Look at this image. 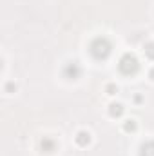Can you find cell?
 <instances>
[{
  "label": "cell",
  "mask_w": 154,
  "mask_h": 156,
  "mask_svg": "<svg viewBox=\"0 0 154 156\" xmlns=\"http://www.w3.org/2000/svg\"><path fill=\"white\" fill-rule=\"evenodd\" d=\"M109 49H111V45H109V42H107L105 38H98L91 45V51H92V55H94L96 58H105L107 55H109Z\"/></svg>",
  "instance_id": "6da1fadb"
},
{
  "label": "cell",
  "mask_w": 154,
  "mask_h": 156,
  "mask_svg": "<svg viewBox=\"0 0 154 156\" xmlns=\"http://www.w3.org/2000/svg\"><path fill=\"white\" fill-rule=\"evenodd\" d=\"M120 71H122L123 74H131V73H134L138 69V60L132 56V55H125L122 56V60H120Z\"/></svg>",
  "instance_id": "7a4b0ae2"
},
{
  "label": "cell",
  "mask_w": 154,
  "mask_h": 156,
  "mask_svg": "<svg viewBox=\"0 0 154 156\" xmlns=\"http://www.w3.org/2000/svg\"><path fill=\"white\" fill-rule=\"evenodd\" d=\"M75 142H76V144H78L80 147H85V145L91 142V134H89V133H85V131H80V133L76 134Z\"/></svg>",
  "instance_id": "3957f363"
},
{
  "label": "cell",
  "mask_w": 154,
  "mask_h": 156,
  "mask_svg": "<svg viewBox=\"0 0 154 156\" xmlns=\"http://www.w3.org/2000/svg\"><path fill=\"white\" fill-rule=\"evenodd\" d=\"M122 113H123L122 104H111L109 105V114H111V116H120Z\"/></svg>",
  "instance_id": "277c9868"
},
{
  "label": "cell",
  "mask_w": 154,
  "mask_h": 156,
  "mask_svg": "<svg viewBox=\"0 0 154 156\" xmlns=\"http://www.w3.org/2000/svg\"><path fill=\"white\" fill-rule=\"evenodd\" d=\"M40 145H42V149H44L45 153H53V151H55V142L49 140V138H44Z\"/></svg>",
  "instance_id": "5b68a950"
},
{
  "label": "cell",
  "mask_w": 154,
  "mask_h": 156,
  "mask_svg": "<svg viewBox=\"0 0 154 156\" xmlns=\"http://www.w3.org/2000/svg\"><path fill=\"white\" fill-rule=\"evenodd\" d=\"M152 144H147L142 147V156H154V149H151Z\"/></svg>",
  "instance_id": "8992f818"
},
{
  "label": "cell",
  "mask_w": 154,
  "mask_h": 156,
  "mask_svg": "<svg viewBox=\"0 0 154 156\" xmlns=\"http://www.w3.org/2000/svg\"><path fill=\"white\" fill-rule=\"evenodd\" d=\"M145 53H147V56H149L151 60H154V44H149L145 47Z\"/></svg>",
  "instance_id": "52a82bcc"
},
{
  "label": "cell",
  "mask_w": 154,
  "mask_h": 156,
  "mask_svg": "<svg viewBox=\"0 0 154 156\" xmlns=\"http://www.w3.org/2000/svg\"><path fill=\"white\" fill-rule=\"evenodd\" d=\"M134 129H136L134 120H127V124H125V131H134Z\"/></svg>",
  "instance_id": "ba28073f"
},
{
  "label": "cell",
  "mask_w": 154,
  "mask_h": 156,
  "mask_svg": "<svg viewBox=\"0 0 154 156\" xmlns=\"http://www.w3.org/2000/svg\"><path fill=\"white\" fill-rule=\"evenodd\" d=\"M116 91H118V87H116V85H112V84H111V85H107V93H109V94H114Z\"/></svg>",
  "instance_id": "9c48e42d"
},
{
  "label": "cell",
  "mask_w": 154,
  "mask_h": 156,
  "mask_svg": "<svg viewBox=\"0 0 154 156\" xmlns=\"http://www.w3.org/2000/svg\"><path fill=\"white\" fill-rule=\"evenodd\" d=\"M13 87H15V85H13V84H8V85H5V91H11V89H13ZM15 89H16V87H15Z\"/></svg>",
  "instance_id": "30bf717a"
},
{
  "label": "cell",
  "mask_w": 154,
  "mask_h": 156,
  "mask_svg": "<svg viewBox=\"0 0 154 156\" xmlns=\"http://www.w3.org/2000/svg\"><path fill=\"white\" fill-rule=\"evenodd\" d=\"M151 78H152V80H154V69H152V71H151Z\"/></svg>",
  "instance_id": "8fae6325"
}]
</instances>
